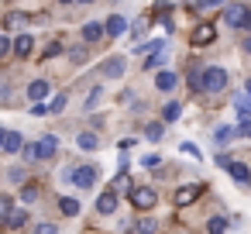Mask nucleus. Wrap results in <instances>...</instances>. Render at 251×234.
<instances>
[{
    "instance_id": "c85d7f7f",
    "label": "nucleus",
    "mask_w": 251,
    "mask_h": 234,
    "mask_svg": "<svg viewBox=\"0 0 251 234\" xmlns=\"http://www.w3.org/2000/svg\"><path fill=\"white\" fill-rule=\"evenodd\" d=\"M189 90L193 93H203V69H193L189 73Z\"/></svg>"
},
{
    "instance_id": "1a4fd4ad",
    "label": "nucleus",
    "mask_w": 251,
    "mask_h": 234,
    "mask_svg": "<svg viewBox=\"0 0 251 234\" xmlns=\"http://www.w3.org/2000/svg\"><path fill=\"white\" fill-rule=\"evenodd\" d=\"M124 69H127V62H124L121 55H114V59H107V62L100 66V76H114V79H121Z\"/></svg>"
},
{
    "instance_id": "58836bf2",
    "label": "nucleus",
    "mask_w": 251,
    "mask_h": 234,
    "mask_svg": "<svg viewBox=\"0 0 251 234\" xmlns=\"http://www.w3.org/2000/svg\"><path fill=\"white\" fill-rule=\"evenodd\" d=\"M100 93H103V90H100V86H97V90H93V93H90V97H86V110H93V107H97V100H100Z\"/></svg>"
},
{
    "instance_id": "b1692460",
    "label": "nucleus",
    "mask_w": 251,
    "mask_h": 234,
    "mask_svg": "<svg viewBox=\"0 0 251 234\" xmlns=\"http://www.w3.org/2000/svg\"><path fill=\"white\" fill-rule=\"evenodd\" d=\"M227 227H230L227 217H210V220H206V234H224Z\"/></svg>"
},
{
    "instance_id": "a878e982",
    "label": "nucleus",
    "mask_w": 251,
    "mask_h": 234,
    "mask_svg": "<svg viewBox=\"0 0 251 234\" xmlns=\"http://www.w3.org/2000/svg\"><path fill=\"white\" fill-rule=\"evenodd\" d=\"M110 189H114V193H121V189H134V186H131V176H127V172H117V179L110 182Z\"/></svg>"
},
{
    "instance_id": "49530a36",
    "label": "nucleus",
    "mask_w": 251,
    "mask_h": 234,
    "mask_svg": "<svg viewBox=\"0 0 251 234\" xmlns=\"http://www.w3.org/2000/svg\"><path fill=\"white\" fill-rule=\"evenodd\" d=\"M244 31H251V11H248V21H244Z\"/></svg>"
},
{
    "instance_id": "423d86ee",
    "label": "nucleus",
    "mask_w": 251,
    "mask_h": 234,
    "mask_svg": "<svg viewBox=\"0 0 251 234\" xmlns=\"http://www.w3.org/2000/svg\"><path fill=\"white\" fill-rule=\"evenodd\" d=\"M213 38H217V25H196V31H193V45L196 49L213 45Z\"/></svg>"
},
{
    "instance_id": "09e8293b",
    "label": "nucleus",
    "mask_w": 251,
    "mask_h": 234,
    "mask_svg": "<svg viewBox=\"0 0 251 234\" xmlns=\"http://www.w3.org/2000/svg\"><path fill=\"white\" fill-rule=\"evenodd\" d=\"M244 93H248V97H251V79H248V86H244Z\"/></svg>"
},
{
    "instance_id": "6e6552de",
    "label": "nucleus",
    "mask_w": 251,
    "mask_h": 234,
    "mask_svg": "<svg viewBox=\"0 0 251 234\" xmlns=\"http://www.w3.org/2000/svg\"><path fill=\"white\" fill-rule=\"evenodd\" d=\"M127 31V18H121V14H110L107 18V25H103V35H110V38H121Z\"/></svg>"
},
{
    "instance_id": "f704fd0d",
    "label": "nucleus",
    "mask_w": 251,
    "mask_h": 234,
    "mask_svg": "<svg viewBox=\"0 0 251 234\" xmlns=\"http://www.w3.org/2000/svg\"><path fill=\"white\" fill-rule=\"evenodd\" d=\"M21 200H25V203H31V200H38V186H35V182H28V186L21 189Z\"/></svg>"
},
{
    "instance_id": "bb28decb",
    "label": "nucleus",
    "mask_w": 251,
    "mask_h": 234,
    "mask_svg": "<svg viewBox=\"0 0 251 234\" xmlns=\"http://www.w3.org/2000/svg\"><path fill=\"white\" fill-rule=\"evenodd\" d=\"M11 210H14V200L4 193V196H0V224H4V220L11 217Z\"/></svg>"
},
{
    "instance_id": "f257e3e1",
    "label": "nucleus",
    "mask_w": 251,
    "mask_h": 234,
    "mask_svg": "<svg viewBox=\"0 0 251 234\" xmlns=\"http://www.w3.org/2000/svg\"><path fill=\"white\" fill-rule=\"evenodd\" d=\"M224 86H227V69H224V66L203 69V90H206V93H224Z\"/></svg>"
},
{
    "instance_id": "79ce46f5",
    "label": "nucleus",
    "mask_w": 251,
    "mask_h": 234,
    "mask_svg": "<svg viewBox=\"0 0 251 234\" xmlns=\"http://www.w3.org/2000/svg\"><path fill=\"white\" fill-rule=\"evenodd\" d=\"M31 114H35V117H45V114H49V104H31Z\"/></svg>"
},
{
    "instance_id": "a19ab883",
    "label": "nucleus",
    "mask_w": 251,
    "mask_h": 234,
    "mask_svg": "<svg viewBox=\"0 0 251 234\" xmlns=\"http://www.w3.org/2000/svg\"><path fill=\"white\" fill-rule=\"evenodd\" d=\"M234 131H237V134H241V138H251V121H241V124H237V128H234Z\"/></svg>"
},
{
    "instance_id": "2eb2a0df",
    "label": "nucleus",
    "mask_w": 251,
    "mask_h": 234,
    "mask_svg": "<svg viewBox=\"0 0 251 234\" xmlns=\"http://www.w3.org/2000/svg\"><path fill=\"white\" fill-rule=\"evenodd\" d=\"M97 210H100V213H114V210H117V193H114V189L100 193V200H97Z\"/></svg>"
},
{
    "instance_id": "4be33fe9",
    "label": "nucleus",
    "mask_w": 251,
    "mask_h": 234,
    "mask_svg": "<svg viewBox=\"0 0 251 234\" xmlns=\"http://www.w3.org/2000/svg\"><path fill=\"white\" fill-rule=\"evenodd\" d=\"M234 107H237L241 121H248V117H251V97H248V93H237V97H234Z\"/></svg>"
},
{
    "instance_id": "f8f14e48",
    "label": "nucleus",
    "mask_w": 251,
    "mask_h": 234,
    "mask_svg": "<svg viewBox=\"0 0 251 234\" xmlns=\"http://www.w3.org/2000/svg\"><path fill=\"white\" fill-rule=\"evenodd\" d=\"M234 134H237V131H234L230 124H217V128H213V145H220V148H227V145L234 141Z\"/></svg>"
},
{
    "instance_id": "7ed1b4c3",
    "label": "nucleus",
    "mask_w": 251,
    "mask_h": 234,
    "mask_svg": "<svg viewBox=\"0 0 251 234\" xmlns=\"http://www.w3.org/2000/svg\"><path fill=\"white\" fill-rule=\"evenodd\" d=\"M220 21H224L227 28H244V21H248V7H244V4H227Z\"/></svg>"
},
{
    "instance_id": "c03bdc74",
    "label": "nucleus",
    "mask_w": 251,
    "mask_h": 234,
    "mask_svg": "<svg viewBox=\"0 0 251 234\" xmlns=\"http://www.w3.org/2000/svg\"><path fill=\"white\" fill-rule=\"evenodd\" d=\"M145 31H148V21H138V25H134V31H131V35H134V38H141V35H145Z\"/></svg>"
},
{
    "instance_id": "c756f323",
    "label": "nucleus",
    "mask_w": 251,
    "mask_h": 234,
    "mask_svg": "<svg viewBox=\"0 0 251 234\" xmlns=\"http://www.w3.org/2000/svg\"><path fill=\"white\" fill-rule=\"evenodd\" d=\"M21 155L28 158V165H31V162H42V155H38V145H35V141H31V145L25 141V148H21Z\"/></svg>"
},
{
    "instance_id": "f3484780",
    "label": "nucleus",
    "mask_w": 251,
    "mask_h": 234,
    "mask_svg": "<svg viewBox=\"0 0 251 234\" xmlns=\"http://www.w3.org/2000/svg\"><path fill=\"white\" fill-rule=\"evenodd\" d=\"M179 114H182V104H176V100H169V104L162 107V121H165V124H176Z\"/></svg>"
},
{
    "instance_id": "7c9ffc66",
    "label": "nucleus",
    "mask_w": 251,
    "mask_h": 234,
    "mask_svg": "<svg viewBox=\"0 0 251 234\" xmlns=\"http://www.w3.org/2000/svg\"><path fill=\"white\" fill-rule=\"evenodd\" d=\"M155 231H158V220H151V217L138 220V234H155Z\"/></svg>"
},
{
    "instance_id": "4c0bfd02",
    "label": "nucleus",
    "mask_w": 251,
    "mask_h": 234,
    "mask_svg": "<svg viewBox=\"0 0 251 234\" xmlns=\"http://www.w3.org/2000/svg\"><path fill=\"white\" fill-rule=\"evenodd\" d=\"M69 59H73V62H86V49H83V45H76V49L69 52Z\"/></svg>"
},
{
    "instance_id": "ea45409f",
    "label": "nucleus",
    "mask_w": 251,
    "mask_h": 234,
    "mask_svg": "<svg viewBox=\"0 0 251 234\" xmlns=\"http://www.w3.org/2000/svg\"><path fill=\"white\" fill-rule=\"evenodd\" d=\"M182 155H193V158H200V148H196L193 141H182Z\"/></svg>"
},
{
    "instance_id": "37998d69",
    "label": "nucleus",
    "mask_w": 251,
    "mask_h": 234,
    "mask_svg": "<svg viewBox=\"0 0 251 234\" xmlns=\"http://www.w3.org/2000/svg\"><path fill=\"white\" fill-rule=\"evenodd\" d=\"M141 165H145V169H158V155H145Z\"/></svg>"
},
{
    "instance_id": "e433bc0d",
    "label": "nucleus",
    "mask_w": 251,
    "mask_h": 234,
    "mask_svg": "<svg viewBox=\"0 0 251 234\" xmlns=\"http://www.w3.org/2000/svg\"><path fill=\"white\" fill-rule=\"evenodd\" d=\"M7 52H14V42H11L7 35H0V59H4Z\"/></svg>"
},
{
    "instance_id": "a18cd8bd",
    "label": "nucleus",
    "mask_w": 251,
    "mask_h": 234,
    "mask_svg": "<svg viewBox=\"0 0 251 234\" xmlns=\"http://www.w3.org/2000/svg\"><path fill=\"white\" fill-rule=\"evenodd\" d=\"M244 52H248V55H251V35H248V38H244Z\"/></svg>"
},
{
    "instance_id": "a211bd4d",
    "label": "nucleus",
    "mask_w": 251,
    "mask_h": 234,
    "mask_svg": "<svg viewBox=\"0 0 251 234\" xmlns=\"http://www.w3.org/2000/svg\"><path fill=\"white\" fill-rule=\"evenodd\" d=\"M76 145H79L83 152H97V148H100V138H97L93 131H83V134L76 138Z\"/></svg>"
},
{
    "instance_id": "5701e85b",
    "label": "nucleus",
    "mask_w": 251,
    "mask_h": 234,
    "mask_svg": "<svg viewBox=\"0 0 251 234\" xmlns=\"http://www.w3.org/2000/svg\"><path fill=\"white\" fill-rule=\"evenodd\" d=\"M25 224H28V210L14 207V210H11V217H7V227H14V231H18V227H25Z\"/></svg>"
},
{
    "instance_id": "2f4dec72",
    "label": "nucleus",
    "mask_w": 251,
    "mask_h": 234,
    "mask_svg": "<svg viewBox=\"0 0 251 234\" xmlns=\"http://www.w3.org/2000/svg\"><path fill=\"white\" fill-rule=\"evenodd\" d=\"M62 110H66V93L52 97V104H49V114H62Z\"/></svg>"
},
{
    "instance_id": "aec40b11",
    "label": "nucleus",
    "mask_w": 251,
    "mask_h": 234,
    "mask_svg": "<svg viewBox=\"0 0 251 234\" xmlns=\"http://www.w3.org/2000/svg\"><path fill=\"white\" fill-rule=\"evenodd\" d=\"M21 25H31V18H28V14H21V11L4 14V28H21Z\"/></svg>"
},
{
    "instance_id": "8fccbe9b",
    "label": "nucleus",
    "mask_w": 251,
    "mask_h": 234,
    "mask_svg": "<svg viewBox=\"0 0 251 234\" xmlns=\"http://www.w3.org/2000/svg\"><path fill=\"white\" fill-rule=\"evenodd\" d=\"M73 4H93V0H73Z\"/></svg>"
},
{
    "instance_id": "393cba45",
    "label": "nucleus",
    "mask_w": 251,
    "mask_h": 234,
    "mask_svg": "<svg viewBox=\"0 0 251 234\" xmlns=\"http://www.w3.org/2000/svg\"><path fill=\"white\" fill-rule=\"evenodd\" d=\"M162 131H165V128H162V121L145 124V138H148V141H162Z\"/></svg>"
},
{
    "instance_id": "de8ad7c7",
    "label": "nucleus",
    "mask_w": 251,
    "mask_h": 234,
    "mask_svg": "<svg viewBox=\"0 0 251 234\" xmlns=\"http://www.w3.org/2000/svg\"><path fill=\"white\" fill-rule=\"evenodd\" d=\"M4 138H7V131H4V128H0V148H4Z\"/></svg>"
},
{
    "instance_id": "4468645a",
    "label": "nucleus",
    "mask_w": 251,
    "mask_h": 234,
    "mask_svg": "<svg viewBox=\"0 0 251 234\" xmlns=\"http://www.w3.org/2000/svg\"><path fill=\"white\" fill-rule=\"evenodd\" d=\"M45 97H49V83H45V79H35V83H28V100L42 104Z\"/></svg>"
},
{
    "instance_id": "9b49d317",
    "label": "nucleus",
    "mask_w": 251,
    "mask_h": 234,
    "mask_svg": "<svg viewBox=\"0 0 251 234\" xmlns=\"http://www.w3.org/2000/svg\"><path fill=\"white\" fill-rule=\"evenodd\" d=\"M35 145H38V155H42V162H45V158H52V155L59 152V138H55V134H42Z\"/></svg>"
},
{
    "instance_id": "3c124183",
    "label": "nucleus",
    "mask_w": 251,
    "mask_h": 234,
    "mask_svg": "<svg viewBox=\"0 0 251 234\" xmlns=\"http://www.w3.org/2000/svg\"><path fill=\"white\" fill-rule=\"evenodd\" d=\"M62 4H73V0H62Z\"/></svg>"
},
{
    "instance_id": "f03ea898",
    "label": "nucleus",
    "mask_w": 251,
    "mask_h": 234,
    "mask_svg": "<svg viewBox=\"0 0 251 234\" xmlns=\"http://www.w3.org/2000/svg\"><path fill=\"white\" fill-rule=\"evenodd\" d=\"M131 203H134L138 210H151V207L158 203V193H155L151 186H134V189H131Z\"/></svg>"
},
{
    "instance_id": "0eeeda50",
    "label": "nucleus",
    "mask_w": 251,
    "mask_h": 234,
    "mask_svg": "<svg viewBox=\"0 0 251 234\" xmlns=\"http://www.w3.org/2000/svg\"><path fill=\"white\" fill-rule=\"evenodd\" d=\"M227 172H230V179H234V182H241V186H248V182H251V165H244V162H237V158H230Z\"/></svg>"
},
{
    "instance_id": "6ab92c4d",
    "label": "nucleus",
    "mask_w": 251,
    "mask_h": 234,
    "mask_svg": "<svg viewBox=\"0 0 251 234\" xmlns=\"http://www.w3.org/2000/svg\"><path fill=\"white\" fill-rule=\"evenodd\" d=\"M21 148H25V138H21L18 131H7V138H4V152L14 155V152H21Z\"/></svg>"
},
{
    "instance_id": "473e14b6",
    "label": "nucleus",
    "mask_w": 251,
    "mask_h": 234,
    "mask_svg": "<svg viewBox=\"0 0 251 234\" xmlns=\"http://www.w3.org/2000/svg\"><path fill=\"white\" fill-rule=\"evenodd\" d=\"M224 7V0H200V4H193V11H217Z\"/></svg>"
},
{
    "instance_id": "dca6fc26",
    "label": "nucleus",
    "mask_w": 251,
    "mask_h": 234,
    "mask_svg": "<svg viewBox=\"0 0 251 234\" xmlns=\"http://www.w3.org/2000/svg\"><path fill=\"white\" fill-rule=\"evenodd\" d=\"M31 49H35V38L31 35H18V42H14V55H31Z\"/></svg>"
},
{
    "instance_id": "cd10ccee",
    "label": "nucleus",
    "mask_w": 251,
    "mask_h": 234,
    "mask_svg": "<svg viewBox=\"0 0 251 234\" xmlns=\"http://www.w3.org/2000/svg\"><path fill=\"white\" fill-rule=\"evenodd\" d=\"M165 59H169V55H165V45H158V49H155V55L145 62V69H155V66H162Z\"/></svg>"
},
{
    "instance_id": "39448f33",
    "label": "nucleus",
    "mask_w": 251,
    "mask_h": 234,
    "mask_svg": "<svg viewBox=\"0 0 251 234\" xmlns=\"http://www.w3.org/2000/svg\"><path fill=\"white\" fill-rule=\"evenodd\" d=\"M200 196H203V186H193V182H189V186H179V189H176L172 203H176V207H189V203H196Z\"/></svg>"
},
{
    "instance_id": "72a5a7b5",
    "label": "nucleus",
    "mask_w": 251,
    "mask_h": 234,
    "mask_svg": "<svg viewBox=\"0 0 251 234\" xmlns=\"http://www.w3.org/2000/svg\"><path fill=\"white\" fill-rule=\"evenodd\" d=\"M31 234H59V227L52 224V220H42V224H35V231Z\"/></svg>"
},
{
    "instance_id": "ddd939ff",
    "label": "nucleus",
    "mask_w": 251,
    "mask_h": 234,
    "mask_svg": "<svg viewBox=\"0 0 251 234\" xmlns=\"http://www.w3.org/2000/svg\"><path fill=\"white\" fill-rule=\"evenodd\" d=\"M100 38H103V25L100 21H86L83 25V42L90 45V42H100Z\"/></svg>"
},
{
    "instance_id": "9d476101",
    "label": "nucleus",
    "mask_w": 251,
    "mask_h": 234,
    "mask_svg": "<svg viewBox=\"0 0 251 234\" xmlns=\"http://www.w3.org/2000/svg\"><path fill=\"white\" fill-rule=\"evenodd\" d=\"M179 86V76L172 73V69H162L158 76H155V90H162V93H172Z\"/></svg>"
},
{
    "instance_id": "c9c22d12",
    "label": "nucleus",
    "mask_w": 251,
    "mask_h": 234,
    "mask_svg": "<svg viewBox=\"0 0 251 234\" xmlns=\"http://www.w3.org/2000/svg\"><path fill=\"white\" fill-rule=\"evenodd\" d=\"M55 55H62V42H52V45L45 49V55H42V59H55Z\"/></svg>"
},
{
    "instance_id": "20e7f679",
    "label": "nucleus",
    "mask_w": 251,
    "mask_h": 234,
    "mask_svg": "<svg viewBox=\"0 0 251 234\" xmlns=\"http://www.w3.org/2000/svg\"><path fill=\"white\" fill-rule=\"evenodd\" d=\"M97 176H100V169H97V165L90 162V165H79V169L73 172V182H76L79 189H90V186L97 182Z\"/></svg>"
},
{
    "instance_id": "412c9836",
    "label": "nucleus",
    "mask_w": 251,
    "mask_h": 234,
    "mask_svg": "<svg viewBox=\"0 0 251 234\" xmlns=\"http://www.w3.org/2000/svg\"><path fill=\"white\" fill-rule=\"evenodd\" d=\"M59 213H62V217H76V213H79V200L62 196V200H59Z\"/></svg>"
}]
</instances>
